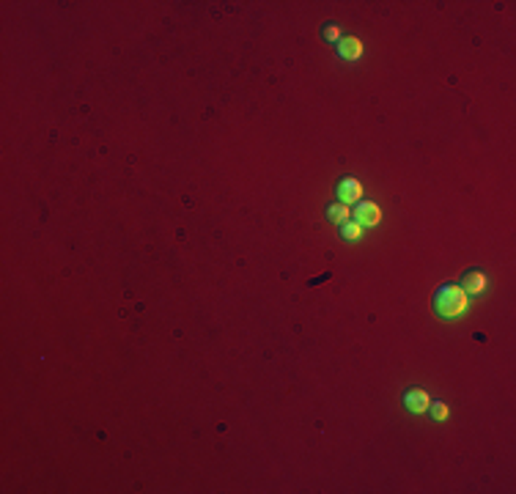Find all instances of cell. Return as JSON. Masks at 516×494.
<instances>
[{
	"label": "cell",
	"mask_w": 516,
	"mask_h": 494,
	"mask_svg": "<svg viewBox=\"0 0 516 494\" xmlns=\"http://www.w3.org/2000/svg\"><path fill=\"white\" fill-rule=\"evenodd\" d=\"M459 286L467 291V297H484L486 289H489L486 272H484V269H478V266H475V269H467Z\"/></svg>",
	"instance_id": "4"
},
{
	"label": "cell",
	"mask_w": 516,
	"mask_h": 494,
	"mask_svg": "<svg viewBox=\"0 0 516 494\" xmlns=\"http://www.w3.org/2000/svg\"><path fill=\"white\" fill-rule=\"evenodd\" d=\"M429 412H431V417H434L437 423H445V420L451 417V407H448L445 401H437V398H431Z\"/></svg>",
	"instance_id": "10"
},
{
	"label": "cell",
	"mask_w": 516,
	"mask_h": 494,
	"mask_svg": "<svg viewBox=\"0 0 516 494\" xmlns=\"http://www.w3.org/2000/svg\"><path fill=\"white\" fill-rule=\"evenodd\" d=\"M327 220L330 223H335V226H341L346 220H351V206L341 204V201H333V204H327Z\"/></svg>",
	"instance_id": "7"
},
{
	"label": "cell",
	"mask_w": 516,
	"mask_h": 494,
	"mask_svg": "<svg viewBox=\"0 0 516 494\" xmlns=\"http://www.w3.org/2000/svg\"><path fill=\"white\" fill-rule=\"evenodd\" d=\"M351 217H354L363 228H376V226L382 223V209H379V204H373V201H360V204L354 206Z\"/></svg>",
	"instance_id": "5"
},
{
	"label": "cell",
	"mask_w": 516,
	"mask_h": 494,
	"mask_svg": "<svg viewBox=\"0 0 516 494\" xmlns=\"http://www.w3.org/2000/svg\"><path fill=\"white\" fill-rule=\"evenodd\" d=\"M431 308L439 319L445 321H456L461 316H467V308H470V297L467 291L461 289L456 280H448V283H439L434 289L431 297Z\"/></svg>",
	"instance_id": "1"
},
{
	"label": "cell",
	"mask_w": 516,
	"mask_h": 494,
	"mask_svg": "<svg viewBox=\"0 0 516 494\" xmlns=\"http://www.w3.org/2000/svg\"><path fill=\"white\" fill-rule=\"evenodd\" d=\"M338 58L346 60V63H354V60L363 58V53H366V47H363V39H357V36H344L338 44Z\"/></svg>",
	"instance_id": "6"
},
{
	"label": "cell",
	"mask_w": 516,
	"mask_h": 494,
	"mask_svg": "<svg viewBox=\"0 0 516 494\" xmlns=\"http://www.w3.org/2000/svg\"><path fill=\"white\" fill-rule=\"evenodd\" d=\"M321 39L330 41V44H338L344 39V30H341L338 22H327V25H321Z\"/></svg>",
	"instance_id": "9"
},
{
	"label": "cell",
	"mask_w": 516,
	"mask_h": 494,
	"mask_svg": "<svg viewBox=\"0 0 516 494\" xmlns=\"http://www.w3.org/2000/svg\"><path fill=\"white\" fill-rule=\"evenodd\" d=\"M401 401H404V409H406L409 415H426L431 407V396L423 390V387H406Z\"/></svg>",
	"instance_id": "3"
},
{
	"label": "cell",
	"mask_w": 516,
	"mask_h": 494,
	"mask_svg": "<svg viewBox=\"0 0 516 494\" xmlns=\"http://www.w3.org/2000/svg\"><path fill=\"white\" fill-rule=\"evenodd\" d=\"M363 195H366V187H363V181H360L357 176H344V178H338V184H335V198H338L341 204H346V206L360 204Z\"/></svg>",
	"instance_id": "2"
},
{
	"label": "cell",
	"mask_w": 516,
	"mask_h": 494,
	"mask_svg": "<svg viewBox=\"0 0 516 494\" xmlns=\"http://www.w3.org/2000/svg\"><path fill=\"white\" fill-rule=\"evenodd\" d=\"M363 233H366V228H363L357 220H346V223L338 226V236H341L344 242H357V239H363Z\"/></svg>",
	"instance_id": "8"
}]
</instances>
